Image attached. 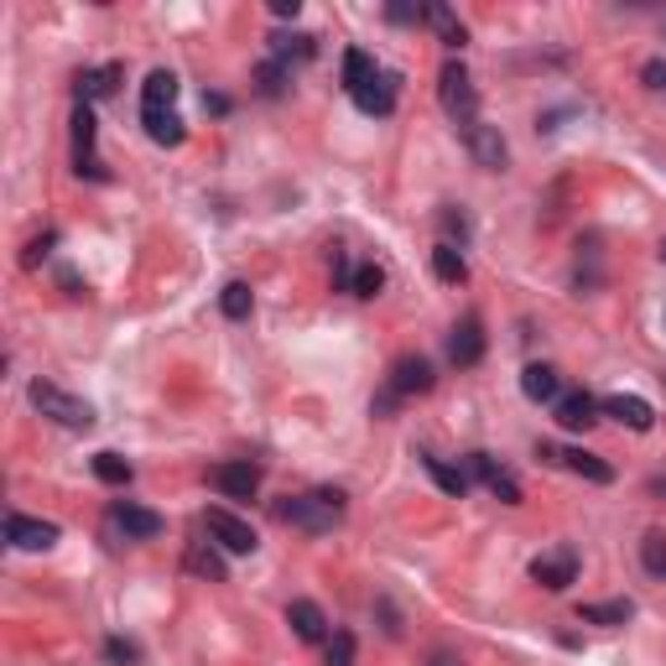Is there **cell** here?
Listing matches in <instances>:
<instances>
[{"mask_svg": "<svg viewBox=\"0 0 666 666\" xmlns=\"http://www.w3.org/2000/svg\"><path fill=\"white\" fill-rule=\"evenodd\" d=\"M276 521L297 526V531H333L344 521V495L338 490H312V495H292L276 505Z\"/></svg>", "mask_w": 666, "mask_h": 666, "instance_id": "cell-1", "label": "cell"}, {"mask_svg": "<svg viewBox=\"0 0 666 666\" xmlns=\"http://www.w3.org/2000/svg\"><path fill=\"white\" fill-rule=\"evenodd\" d=\"M437 99H443V110H448V120L458 131L479 125V95H474V78H469L464 63H443V73H437Z\"/></svg>", "mask_w": 666, "mask_h": 666, "instance_id": "cell-2", "label": "cell"}, {"mask_svg": "<svg viewBox=\"0 0 666 666\" xmlns=\"http://www.w3.org/2000/svg\"><path fill=\"white\" fill-rule=\"evenodd\" d=\"M32 406H37L42 417H52L58 428H69V432L95 428V411H89V402H78V396H69V391H58L52 381H32Z\"/></svg>", "mask_w": 666, "mask_h": 666, "instance_id": "cell-3", "label": "cell"}, {"mask_svg": "<svg viewBox=\"0 0 666 666\" xmlns=\"http://www.w3.org/2000/svg\"><path fill=\"white\" fill-rule=\"evenodd\" d=\"M203 531H209V536H214V542L230 552V557H250V552L261 547V536L250 531V521H239L235 510H224V505L203 510Z\"/></svg>", "mask_w": 666, "mask_h": 666, "instance_id": "cell-4", "label": "cell"}, {"mask_svg": "<svg viewBox=\"0 0 666 666\" xmlns=\"http://www.w3.org/2000/svg\"><path fill=\"white\" fill-rule=\"evenodd\" d=\"M531 578L552 589V594H563L568 583H578V552L572 547H557V552H542L536 563H531Z\"/></svg>", "mask_w": 666, "mask_h": 666, "instance_id": "cell-5", "label": "cell"}, {"mask_svg": "<svg viewBox=\"0 0 666 666\" xmlns=\"http://www.w3.org/2000/svg\"><path fill=\"white\" fill-rule=\"evenodd\" d=\"M464 141H469V151H474V162L484 166V172H505V162H510V146H505V136H499V125H469L464 131Z\"/></svg>", "mask_w": 666, "mask_h": 666, "instance_id": "cell-6", "label": "cell"}, {"mask_svg": "<svg viewBox=\"0 0 666 666\" xmlns=\"http://www.w3.org/2000/svg\"><path fill=\"white\" fill-rule=\"evenodd\" d=\"M542 458H552V464H563V469H572V474H583V479H594V484H615V469L599 458V453L589 448H552V443H542Z\"/></svg>", "mask_w": 666, "mask_h": 666, "instance_id": "cell-7", "label": "cell"}, {"mask_svg": "<svg viewBox=\"0 0 666 666\" xmlns=\"http://www.w3.org/2000/svg\"><path fill=\"white\" fill-rule=\"evenodd\" d=\"M110 521H115L131 542H151V536H162V526H166L157 510H146V505H136V499H115Z\"/></svg>", "mask_w": 666, "mask_h": 666, "instance_id": "cell-8", "label": "cell"}, {"mask_svg": "<svg viewBox=\"0 0 666 666\" xmlns=\"http://www.w3.org/2000/svg\"><path fill=\"white\" fill-rule=\"evenodd\" d=\"M469 474H474L490 495L505 499V505H521V484H516V474H510V469H499L490 453H469Z\"/></svg>", "mask_w": 666, "mask_h": 666, "instance_id": "cell-9", "label": "cell"}, {"mask_svg": "<svg viewBox=\"0 0 666 666\" xmlns=\"http://www.w3.org/2000/svg\"><path fill=\"white\" fill-rule=\"evenodd\" d=\"M448 359H453V365H458V370H469V365H479V359H484V323H479L474 312L453 323V338H448Z\"/></svg>", "mask_w": 666, "mask_h": 666, "instance_id": "cell-10", "label": "cell"}, {"mask_svg": "<svg viewBox=\"0 0 666 666\" xmlns=\"http://www.w3.org/2000/svg\"><path fill=\"white\" fill-rule=\"evenodd\" d=\"M5 542L16 552H48L52 542H58V526L32 521V516H5Z\"/></svg>", "mask_w": 666, "mask_h": 666, "instance_id": "cell-11", "label": "cell"}, {"mask_svg": "<svg viewBox=\"0 0 666 666\" xmlns=\"http://www.w3.org/2000/svg\"><path fill=\"white\" fill-rule=\"evenodd\" d=\"M432 391V365L422 355H402L391 365V396H422Z\"/></svg>", "mask_w": 666, "mask_h": 666, "instance_id": "cell-12", "label": "cell"}, {"mask_svg": "<svg viewBox=\"0 0 666 666\" xmlns=\"http://www.w3.org/2000/svg\"><path fill=\"white\" fill-rule=\"evenodd\" d=\"M599 411L604 417H615L619 428H630V432H651V422H656V411H651V402H641V396H604L599 402Z\"/></svg>", "mask_w": 666, "mask_h": 666, "instance_id": "cell-13", "label": "cell"}, {"mask_svg": "<svg viewBox=\"0 0 666 666\" xmlns=\"http://www.w3.org/2000/svg\"><path fill=\"white\" fill-rule=\"evenodd\" d=\"M552 411H557V422H563L568 432H589L599 422V402L589 396V391H568V396H557Z\"/></svg>", "mask_w": 666, "mask_h": 666, "instance_id": "cell-14", "label": "cell"}, {"mask_svg": "<svg viewBox=\"0 0 666 666\" xmlns=\"http://www.w3.org/2000/svg\"><path fill=\"white\" fill-rule=\"evenodd\" d=\"M209 479H214V490H224L230 499H250L261 490V469H256L250 458H245V464H219Z\"/></svg>", "mask_w": 666, "mask_h": 666, "instance_id": "cell-15", "label": "cell"}, {"mask_svg": "<svg viewBox=\"0 0 666 666\" xmlns=\"http://www.w3.org/2000/svg\"><path fill=\"white\" fill-rule=\"evenodd\" d=\"M286 625H292L297 641H308V645H318L329 636V619H323V609H318L312 599H292V604H286Z\"/></svg>", "mask_w": 666, "mask_h": 666, "instance_id": "cell-16", "label": "cell"}, {"mask_svg": "<svg viewBox=\"0 0 666 666\" xmlns=\"http://www.w3.org/2000/svg\"><path fill=\"white\" fill-rule=\"evenodd\" d=\"M73 157H78V172L104 177L95 162V110H89V104H78V115H73Z\"/></svg>", "mask_w": 666, "mask_h": 666, "instance_id": "cell-17", "label": "cell"}, {"mask_svg": "<svg viewBox=\"0 0 666 666\" xmlns=\"http://www.w3.org/2000/svg\"><path fill=\"white\" fill-rule=\"evenodd\" d=\"M355 104L365 115H391V110H396V73H375V78L355 95Z\"/></svg>", "mask_w": 666, "mask_h": 666, "instance_id": "cell-18", "label": "cell"}, {"mask_svg": "<svg viewBox=\"0 0 666 666\" xmlns=\"http://www.w3.org/2000/svg\"><path fill=\"white\" fill-rule=\"evenodd\" d=\"M172 99H177V73L157 69L141 84V115H166V110H172Z\"/></svg>", "mask_w": 666, "mask_h": 666, "instance_id": "cell-19", "label": "cell"}, {"mask_svg": "<svg viewBox=\"0 0 666 666\" xmlns=\"http://www.w3.org/2000/svg\"><path fill=\"white\" fill-rule=\"evenodd\" d=\"M521 391L531 396V402H557V396H563V381H557V370H552V365H526Z\"/></svg>", "mask_w": 666, "mask_h": 666, "instance_id": "cell-20", "label": "cell"}, {"mask_svg": "<svg viewBox=\"0 0 666 666\" xmlns=\"http://www.w3.org/2000/svg\"><path fill=\"white\" fill-rule=\"evenodd\" d=\"M428 26L443 37V48H464V42H469V26L458 22L443 0H432V5H428Z\"/></svg>", "mask_w": 666, "mask_h": 666, "instance_id": "cell-21", "label": "cell"}, {"mask_svg": "<svg viewBox=\"0 0 666 666\" xmlns=\"http://www.w3.org/2000/svg\"><path fill=\"white\" fill-rule=\"evenodd\" d=\"M432 271H437V282H448V286L469 282V261H464L458 245H437V250H432Z\"/></svg>", "mask_w": 666, "mask_h": 666, "instance_id": "cell-22", "label": "cell"}, {"mask_svg": "<svg viewBox=\"0 0 666 666\" xmlns=\"http://www.w3.org/2000/svg\"><path fill=\"white\" fill-rule=\"evenodd\" d=\"M630 615H636V604H630V599H609V604H583V609H578L583 625H625Z\"/></svg>", "mask_w": 666, "mask_h": 666, "instance_id": "cell-23", "label": "cell"}, {"mask_svg": "<svg viewBox=\"0 0 666 666\" xmlns=\"http://www.w3.org/2000/svg\"><path fill=\"white\" fill-rule=\"evenodd\" d=\"M375 73H381V69H375V58H370V52H359V48L344 52V84H349V95H359V89H365Z\"/></svg>", "mask_w": 666, "mask_h": 666, "instance_id": "cell-24", "label": "cell"}, {"mask_svg": "<svg viewBox=\"0 0 666 666\" xmlns=\"http://www.w3.org/2000/svg\"><path fill=\"white\" fill-rule=\"evenodd\" d=\"M422 469H428V474L437 479V490H448V495H464V490H469V474L453 469V464H443V458H432V453H422Z\"/></svg>", "mask_w": 666, "mask_h": 666, "instance_id": "cell-25", "label": "cell"}, {"mask_svg": "<svg viewBox=\"0 0 666 666\" xmlns=\"http://www.w3.org/2000/svg\"><path fill=\"white\" fill-rule=\"evenodd\" d=\"M141 120H146V136H151L157 146H183V136H188L183 120L172 115V110H166V115H141Z\"/></svg>", "mask_w": 666, "mask_h": 666, "instance_id": "cell-26", "label": "cell"}, {"mask_svg": "<svg viewBox=\"0 0 666 666\" xmlns=\"http://www.w3.org/2000/svg\"><path fill=\"white\" fill-rule=\"evenodd\" d=\"M250 308H256V297H250V286L245 282H230L224 286V292H219V312H224V318H250Z\"/></svg>", "mask_w": 666, "mask_h": 666, "instance_id": "cell-27", "label": "cell"}, {"mask_svg": "<svg viewBox=\"0 0 666 666\" xmlns=\"http://www.w3.org/2000/svg\"><path fill=\"white\" fill-rule=\"evenodd\" d=\"M115 78H120L115 63H104V69H89L84 78H78V95H84V99H104V95H115Z\"/></svg>", "mask_w": 666, "mask_h": 666, "instance_id": "cell-28", "label": "cell"}, {"mask_svg": "<svg viewBox=\"0 0 666 666\" xmlns=\"http://www.w3.org/2000/svg\"><path fill=\"white\" fill-rule=\"evenodd\" d=\"M381 286H385V271L381 266H355V271H349V292H355V297H381Z\"/></svg>", "mask_w": 666, "mask_h": 666, "instance_id": "cell-29", "label": "cell"}, {"mask_svg": "<svg viewBox=\"0 0 666 666\" xmlns=\"http://www.w3.org/2000/svg\"><path fill=\"white\" fill-rule=\"evenodd\" d=\"M95 474L104 484H131V464L120 458V453H95Z\"/></svg>", "mask_w": 666, "mask_h": 666, "instance_id": "cell-30", "label": "cell"}, {"mask_svg": "<svg viewBox=\"0 0 666 666\" xmlns=\"http://www.w3.org/2000/svg\"><path fill=\"white\" fill-rule=\"evenodd\" d=\"M641 563H645V572H662V578H666V536H662V531H645Z\"/></svg>", "mask_w": 666, "mask_h": 666, "instance_id": "cell-31", "label": "cell"}, {"mask_svg": "<svg viewBox=\"0 0 666 666\" xmlns=\"http://www.w3.org/2000/svg\"><path fill=\"white\" fill-rule=\"evenodd\" d=\"M329 666H355V636L349 630H338L329 641Z\"/></svg>", "mask_w": 666, "mask_h": 666, "instance_id": "cell-32", "label": "cell"}, {"mask_svg": "<svg viewBox=\"0 0 666 666\" xmlns=\"http://www.w3.org/2000/svg\"><path fill=\"white\" fill-rule=\"evenodd\" d=\"M437 224H443V245H453V235H458V245H464V239H469V219L464 214H453V209H443V214H437Z\"/></svg>", "mask_w": 666, "mask_h": 666, "instance_id": "cell-33", "label": "cell"}, {"mask_svg": "<svg viewBox=\"0 0 666 666\" xmlns=\"http://www.w3.org/2000/svg\"><path fill=\"white\" fill-rule=\"evenodd\" d=\"M282 78H286L282 58H276V63H266V69H261V95H266V99H276V95H282Z\"/></svg>", "mask_w": 666, "mask_h": 666, "instance_id": "cell-34", "label": "cell"}, {"mask_svg": "<svg viewBox=\"0 0 666 666\" xmlns=\"http://www.w3.org/2000/svg\"><path fill=\"white\" fill-rule=\"evenodd\" d=\"M641 78L651 84V89H666V63H662V58H651V63L641 69Z\"/></svg>", "mask_w": 666, "mask_h": 666, "instance_id": "cell-35", "label": "cell"}, {"mask_svg": "<svg viewBox=\"0 0 666 666\" xmlns=\"http://www.w3.org/2000/svg\"><path fill=\"white\" fill-rule=\"evenodd\" d=\"M193 568H198V572H209V578H224V568H219V557H214V552H198V557H193Z\"/></svg>", "mask_w": 666, "mask_h": 666, "instance_id": "cell-36", "label": "cell"}, {"mask_svg": "<svg viewBox=\"0 0 666 666\" xmlns=\"http://www.w3.org/2000/svg\"><path fill=\"white\" fill-rule=\"evenodd\" d=\"M104 651H110V662H136V645L131 641H110Z\"/></svg>", "mask_w": 666, "mask_h": 666, "instance_id": "cell-37", "label": "cell"}, {"mask_svg": "<svg viewBox=\"0 0 666 666\" xmlns=\"http://www.w3.org/2000/svg\"><path fill=\"white\" fill-rule=\"evenodd\" d=\"M297 11H303L297 0H271V16H297Z\"/></svg>", "mask_w": 666, "mask_h": 666, "instance_id": "cell-38", "label": "cell"}, {"mask_svg": "<svg viewBox=\"0 0 666 666\" xmlns=\"http://www.w3.org/2000/svg\"><path fill=\"white\" fill-rule=\"evenodd\" d=\"M432 666H464V662H458L453 651H432Z\"/></svg>", "mask_w": 666, "mask_h": 666, "instance_id": "cell-39", "label": "cell"}, {"mask_svg": "<svg viewBox=\"0 0 666 666\" xmlns=\"http://www.w3.org/2000/svg\"><path fill=\"white\" fill-rule=\"evenodd\" d=\"M651 495H666V474H656V479H651Z\"/></svg>", "mask_w": 666, "mask_h": 666, "instance_id": "cell-40", "label": "cell"}, {"mask_svg": "<svg viewBox=\"0 0 666 666\" xmlns=\"http://www.w3.org/2000/svg\"><path fill=\"white\" fill-rule=\"evenodd\" d=\"M662 261H666V239H662Z\"/></svg>", "mask_w": 666, "mask_h": 666, "instance_id": "cell-41", "label": "cell"}]
</instances>
